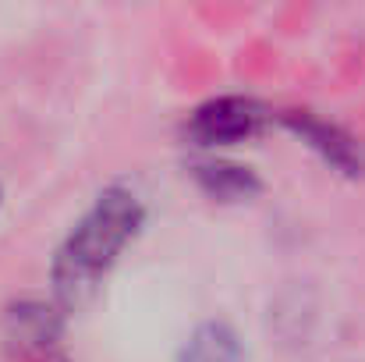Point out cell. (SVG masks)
Wrapping results in <instances>:
<instances>
[{
  "mask_svg": "<svg viewBox=\"0 0 365 362\" xmlns=\"http://www.w3.org/2000/svg\"><path fill=\"white\" fill-rule=\"evenodd\" d=\"M142 228V203L128 188H107L57 252L53 284L68 306H82Z\"/></svg>",
  "mask_w": 365,
  "mask_h": 362,
  "instance_id": "6da1fadb",
  "label": "cell"
},
{
  "mask_svg": "<svg viewBox=\"0 0 365 362\" xmlns=\"http://www.w3.org/2000/svg\"><path fill=\"white\" fill-rule=\"evenodd\" d=\"M280 121H284L298 139H305L327 164H334L341 174H348V178H362L365 174L362 142H359L355 135H348L341 124L316 118L312 111H284Z\"/></svg>",
  "mask_w": 365,
  "mask_h": 362,
  "instance_id": "7a4b0ae2",
  "label": "cell"
},
{
  "mask_svg": "<svg viewBox=\"0 0 365 362\" xmlns=\"http://www.w3.org/2000/svg\"><path fill=\"white\" fill-rule=\"evenodd\" d=\"M266 121V107L248 100V96H220V100H210L202 104L195 114H192V135L202 142V146H213V142H242L252 139Z\"/></svg>",
  "mask_w": 365,
  "mask_h": 362,
  "instance_id": "3957f363",
  "label": "cell"
},
{
  "mask_svg": "<svg viewBox=\"0 0 365 362\" xmlns=\"http://www.w3.org/2000/svg\"><path fill=\"white\" fill-rule=\"evenodd\" d=\"M192 174L202 185V192H210L213 199H224V203L252 199L262 188V181L255 178V171H248L242 164H231V160H199L192 167Z\"/></svg>",
  "mask_w": 365,
  "mask_h": 362,
  "instance_id": "277c9868",
  "label": "cell"
},
{
  "mask_svg": "<svg viewBox=\"0 0 365 362\" xmlns=\"http://www.w3.org/2000/svg\"><path fill=\"white\" fill-rule=\"evenodd\" d=\"M57 334H61V316L39 302H21L7 313V341L18 352L46 348Z\"/></svg>",
  "mask_w": 365,
  "mask_h": 362,
  "instance_id": "5b68a950",
  "label": "cell"
},
{
  "mask_svg": "<svg viewBox=\"0 0 365 362\" xmlns=\"http://www.w3.org/2000/svg\"><path fill=\"white\" fill-rule=\"evenodd\" d=\"M178 362H245L242 338L227 323H202L185 341Z\"/></svg>",
  "mask_w": 365,
  "mask_h": 362,
  "instance_id": "8992f818",
  "label": "cell"
}]
</instances>
